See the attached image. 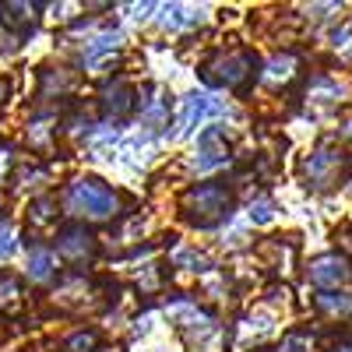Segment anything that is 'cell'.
<instances>
[{
    "mask_svg": "<svg viewBox=\"0 0 352 352\" xmlns=\"http://www.w3.org/2000/svg\"><path fill=\"white\" fill-rule=\"evenodd\" d=\"M317 307L328 310V314H349L352 310V296H345V292H320Z\"/></svg>",
    "mask_w": 352,
    "mask_h": 352,
    "instance_id": "7c38bea8",
    "label": "cell"
},
{
    "mask_svg": "<svg viewBox=\"0 0 352 352\" xmlns=\"http://www.w3.org/2000/svg\"><path fill=\"white\" fill-rule=\"evenodd\" d=\"M292 71H296V56H292V53H282V56H275V60H272L268 67H264L261 81L275 88V85L289 81V78H292Z\"/></svg>",
    "mask_w": 352,
    "mask_h": 352,
    "instance_id": "52a82bcc",
    "label": "cell"
},
{
    "mask_svg": "<svg viewBox=\"0 0 352 352\" xmlns=\"http://www.w3.org/2000/svg\"><path fill=\"white\" fill-rule=\"evenodd\" d=\"M307 96L314 102H338L345 96V85H338L335 78H314L310 88H307Z\"/></svg>",
    "mask_w": 352,
    "mask_h": 352,
    "instance_id": "ba28073f",
    "label": "cell"
},
{
    "mask_svg": "<svg viewBox=\"0 0 352 352\" xmlns=\"http://www.w3.org/2000/svg\"><path fill=\"white\" fill-rule=\"evenodd\" d=\"M250 222H257V226L272 222V201H254L250 204Z\"/></svg>",
    "mask_w": 352,
    "mask_h": 352,
    "instance_id": "2e32d148",
    "label": "cell"
},
{
    "mask_svg": "<svg viewBox=\"0 0 352 352\" xmlns=\"http://www.w3.org/2000/svg\"><path fill=\"white\" fill-rule=\"evenodd\" d=\"M226 106L222 102H215V99H208V96H201V92H190V96H184V102H180V116H176V131H173V138H187V134H194L208 116H215V113H222Z\"/></svg>",
    "mask_w": 352,
    "mask_h": 352,
    "instance_id": "277c9868",
    "label": "cell"
},
{
    "mask_svg": "<svg viewBox=\"0 0 352 352\" xmlns=\"http://www.w3.org/2000/svg\"><path fill=\"white\" fill-rule=\"evenodd\" d=\"M173 264L176 268H187V272H204L208 268V257L201 250H190V247H176L173 250Z\"/></svg>",
    "mask_w": 352,
    "mask_h": 352,
    "instance_id": "30bf717a",
    "label": "cell"
},
{
    "mask_svg": "<svg viewBox=\"0 0 352 352\" xmlns=\"http://www.w3.org/2000/svg\"><path fill=\"white\" fill-rule=\"evenodd\" d=\"M14 254V229L8 222H0V261H8Z\"/></svg>",
    "mask_w": 352,
    "mask_h": 352,
    "instance_id": "9a60e30c",
    "label": "cell"
},
{
    "mask_svg": "<svg viewBox=\"0 0 352 352\" xmlns=\"http://www.w3.org/2000/svg\"><path fill=\"white\" fill-rule=\"evenodd\" d=\"M349 261L345 257H338V254H320L317 261H310V268H307V278L314 282V285H342V282H349Z\"/></svg>",
    "mask_w": 352,
    "mask_h": 352,
    "instance_id": "5b68a950",
    "label": "cell"
},
{
    "mask_svg": "<svg viewBox=\"0 0 352 352\" xmlns=\"http://www.w3.org/2000/svg\"><path fill=\"white\" fill-rule=\"evenodd\" d=\"M92 345H96V338H92V335H74V338L67 342V352H88Z\"/></svg>",
    "mask_w": 352,
    "mask_h": 352,
    "instance_id": "ac0fdd59",
    "label": "cell"
},
{
    "mask_svg": "<svg viewBox=\"0 0 352 352\" xmlns=\"http://www.w3.org/2000/svg\"><path fill=\"white\" fill-rule=\"evenodd\" d=\"M56 250H60L64 257H71V261H81V257L92 254V236H88L85 229H67L60 236V243H56Z\"/></svg>",
    "mask_w": 352,
    "mask_h": 352,
    "instance_id": "8992f818",
    "label": "cell"
},
{
    "mask_svg": "<svg viewBox=\"0 0 352 352\" xmlns=\"http://www.w3.org/2000/svg\"><path fill=\"white\" fill-rule=\"evenodd\" d=\"M116 43H120V32H113V36H99L92 46L85 50L81 64H85V67H92V64L99 60V56H106V53H113V50H116Z\"/></svg>",
    "mask_w": 352,
    "mask_h": 352,
    "instance_id": "8fae6325",
    "label": "cell"
},
{
    "mask_svg": "<svg viewBox=\"0 0 352 352\" xmlns=\"http://www.w3.org/2000/svg\"><path fill=\"white\" fill-rule=\"evenodd\" d=\"M338 352H352V345H342V349H338Z\"/></svg>",
    "mask_w": 352,
    "mask_h": 352,
    "instance_id": "d6986e66",
    "label": "cell"
},
{
    "mask_svg": "<svg viewBox=\"0 0 352 352\" xmlns=\"http://www.w3.org/2000/svg\"><path fill=\"white\" fill-rule=\"evenodd\" d=\"M67 212L88 219H109L116 212V194L96 176H85V180H74L67 187Z\"/></svg>",
    "mask_w": 352,
    "mask_h": 352,
    "instance_id": "6da1fadb",
    "label": "cell"
},
{
    "mask_svg": "<svg viewBox=\"0 0 352 352\" xmlns=\"http://www.w3.org/2000/svg\"><path fill=\"white\" fill-rule=\"evenodd\" d=\"M342 173H345V155L338 148H317L310 159H307V184L314 190H331L338 187L342 180Z\"/></svg>",
    "mask_w": 352,
    "mask_h": 352,
    "instance_id": "7a4b0ae2",
    "label": "cell"
},
{
    "mask_svg": "<svg viewBox=\"0 0 352 352\" xmlns=\"http://www.w3.org/2000/svg\"><path fill=\"white\" fill-rule=\"evenodd\" d=\"M50 275H53V254L50 250H32L28 254V278L46 282Z\"/></svg>",
    "mask_w": 352,
    "mask_h": 352,
    "instance_id": "9c48e42d",
    "label": "cell"
},
{
    "mask_svg": "<svg viewBox=\"0 0 352 352\" xmlns=\"http://www.w3.org/2000/svg\"><path fill=\"white\" fill-rule=\"evenodd\" d=\"M282 352H310V338L307 335H289L282 342Z\"/></svg>",
    "mask_w": 352,
    "mask_h": 352,
    "instance_id": "e0dca14e",
    "label": "cell"
},
{
    "mask_svg": "<svg viewBox=\"0 0 352 352\" xmlns=\"http://www.w3.org/2000/svg\"><path fill=\"white\" fill-rule=\"evenodd\" d=\"M187 208H190V219H194V222L212 226V222H219V219L229 212V194H226V187H219V184H204V187L190 190Z\"/></svg>",
    "mask_w": 352,
    "mask_h": 352,
    "instance_id": "3957f363",
    "label": "cell"
},
{
    "mask_svg": "<svg viewBox=\"0 0 352 352\" xmlns=\"http://www.w3.org/2000/svg\"><path fill=\"white\" fill-rule=\"evenodd\" d=\"M243 74H247V56H229V60H222L219 81H222V85H236Z\"/></svg>",
    "mask_w": 352,
    "mask_h": 352,
    "instance_id": "5bb4252c",
    "label": "cell"
},
{
    "mask_svg": "<svg viewBox=\"0 0 352 352\" xmlns=\"http://www.w3.org/2000/svg\"><path fill=\"white\" fill-rule=\"evenodd\" d=\"M131 88H127V81H116L113 88H109V92H106V109L109 113H124L127 106H131Z\"/></svg>",
    "mask_w": 352,
    "mask_h": 352,
    "instance_id": "4fadbf2b",
    "label": "cell"
}]
</instances>
